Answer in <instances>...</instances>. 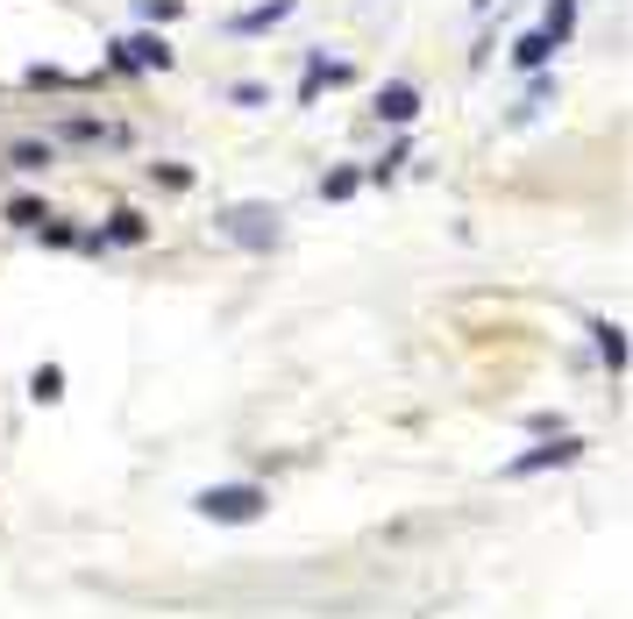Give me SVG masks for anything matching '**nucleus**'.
<instances>
[{
  "label": "nucleus",
  "instance_id": "1",
  "mask_svg": "<svg viewBox=\"0 0 633 619\" xmlns=\"http://www.w3.org/2000/svg\"><path fill=\"white\" fill-rule=\"evenodd\" d=\"M192 512L214 520V527H249V520L270 512V491L264 485H207L200 498H192Z\"/></svg>",
  "mask_w": 633,
  "mask_h": 619
},
{
  "label": "nucleus",
  "instance_id": "2",
  "mask_svg": "<svg viewBox=\"0 0 633 619\" xmlns=\"http://www.w3.org/2000/svg\"><path fill=\"white\" fill-rule=\"evenodd\" d=\"M214 229L229 235L235 250H256V256H264V250H278V235H285V214H278L270 200H243V207H229V214H221Z\"/></svg>",
  "mask_w": 633,
  "mask_h": 619
},
{
  "label": "nucleus",
  "instance_id": "3",
  "mask_svg": "<svg viewBox=\"0 0 633 619\" xmlns=\"http://www.w3.org/2000/svg\"><path fill=\"white\" fill-rule=\"evenodd\" d=\"M584 456V442L577 434H555V442H541V449H526V456H512L506 463V477H541V471H569V463Z\"/></svg>",
  "mask_w": 633,
  "mask_h": 619
},
{
  "label": "nucleus",
  "instance_id": "4",
  "mask_svg": "<svg viewBox=\"0 0 633 619\" xmlns=\"http://www.w3.org/2000/svg\"><path fill=\"white\" fill-rule=\"evenodd\" d=\"M114 71H171V43H164V36H129V43H114Z\"/></svg>",
  "mask_w": 633,
  "mask_h": 619
},
{
  "label": "nucleus",
  "instance_id": "5",
  "mask_svg": "<svg viewBox=\"0 0 633 619\" xmlns=\"http://www.w3.org/2000/svg\"><path fill=\"white\" fill-rule=\"evenodd\" d=\"M420 114V93L406 79H391V86H378V122H391V129H406Z\"/></svg>",
  "mask_w": 633,
  "mask_h": 619
},
{
  "label": "nucleus",
  "instance_id": "6",
  "mask_svg": "<svg viewBox=\"0 0 633 619\" xmlns=\"http://www.w3.org/2000/svg\"><path fill=\"white\" fill-rule=\"evenodd\" d=\"M285 14H292V0H256V8H243L229 29H235V36H264V29H278Z\"/></svg>",
  "mask_w": 633,
  "mask_h": 619
},
{
  "label": "nucleus",
  "instance_id": "7",
  "mask_svg": "<svg viewBox=\"0 0 633 619\" xmlns=\"http://www.w3.org/2000/svg\"><path fill=\"white\" fill-rule=\"evenodd\" d=\"M356 71L342 65V57H307V79H299V100H313L321 86H349Z\"/></svg>",
  "mask_w": 633,
  "mask_h": 619
},
{
  "label": "nucleus",
  "instance_id": "8",
  "mask_svg": "<svg viewBox=\"0 0 633 619\" xmlns=\"http://www.w3.org/2000/svg\"><path fill=\"white\" fill-rule=\"evenodd\" d=\"M591 335H598V364L620 377V371H626V328H620V321H598Z\"/></svg>",
  "mask_w": 633,
  "mask_h": 619
},
{
  "label": "nucleus",
  "instance_id": "9",
  "mask_svg": "<svg viewBox=\"0 0 633 619\" xmlns=\"http://www.w3.org/2000/svg\"><path fill=\"white\" fill-rule=\"evenodd\" d=\"M29 399H36V406L65 399V364H36V371H29Z\"/></svg>",
  "mask_w": 633,
  "mask_h": 619
},
{
  "label": "nucleus",
  "instance_id": "10",
  "mask_svg": "<svg viewBox=\"0 0 633 619\" xmlns=\"http://www.w3.org/2000/svg\"><path fill=\"white\" fill-rule=\"evenodd\" d=\"M555 51H563V43H548V36H541V29H526V36L520 43H512V65H526V71H541V65H548V57Z\"/></svg>",
  "mask_w": 633,
  "mask_h": 619
},
{
  "label": "nucleus",
  "instance_id": "11",
  "mask_svg": "<svg viewBox=\"0 0 633 619\" xmlns=\"http://www.w3.org/2000/svg\"><path fill=\"white\" fill-rule=\"evenodd\" d=\"M569 29H577V0H548V14H541V36H548V43H569Z\"/></svg>",
  "mask_w": 633,
  "mask_h": 619
},
{
  "label": "nucleus",
  "instance_id": "12",
  "mask_svg": "<svg viewBox=\"0 0 633 619\" xmlns=\"http://www.w3.org/2000/svg\"><path fill=\"white\" fill-rule=\"evenodd\" d=\"M143 235H149V221H143V214H114L108 229H100V243H122V250H129V243H143Z\"/></svg>",
  "mask_w": 633,
  "mask_h": 619
},
{
  "label": "nucleus",
  "instance_id": "13",
  "mask_svg": "<svg viewBox=\"0 0 633 619\" xmlns=\"http://www.w3.org/2000/svg\"><path fill=\"white\" fill-rule=\"evenodd\" d=\"M8 164H14V172H51V143H14Z\"/></svg>",
  "mask_w": 633,
  "mask_h": 619
},
{
  "label": "nucleus",
  "instance_id": "14",
  "mask_svg": "<svg viewBox=\"0 0 633 619\" xmlns=\"http://www.w3.org/2000/svg\"><path fill=\"white\" fill-rule=\"evenodd\" d=\"M356 186H364V172H349V164H335V172L321 178V200H349Z\"/></svg>",
  "mask_w": 633,
  "mask_h": 619
},
{
  "label": "nucleus",
  "instance_id": "15",
  "mask_svg": "<svg viewBox=\"0 0 633 619\" xmlns=\"http://www.w3.org/2000/svg\"><path fill=\"white\" fill-rule=\"evenodd\" d=\"M8 221H14V229H43V221H51V207L22 192V200H8Z\"/></svg>",
  "mask_w": 633,
  "mask_h": 619
},
{
  "label": "nucleus",
  "instance_id": "16",
  "mask_svg": "<svg viewBox=\"0 0 633 619\" xmlns=\"http://www.w3.org/2000/svg\"><path fill=\"white\" fill-rule=\"evenodd\" d=\"M135 14L143 22H178V0H135Z\"/></svg>",
  "mask_w": 633,
  "mask_h": 619
},
{
  "label": "nucleus",
  "instance_id": "17",
  "mask_svg": "<svg viewBox=\"0 0 633 619\" xmlns=\"http://www.w3.org/2000/svg\"><path fill=\"white\" fill-rule=\"evenodd\" d=\"M43 243H51V250H71V243H79V229H71V221H43Z\"/></svg>",
  "mask_w": 633,
  "mask_h": 619
},
{
  "label": "nucleus",
  "instance_id": "18",
  "mask_svg": "<svg viewBox=\"0 0 633 619\" xmlns=\"http://www.w3.org/2000/svg\"><path fill=\"white\" fill-rule=\"evenodd\" d=\"M229 100H235V108H264L270 93H264V86H256V79H243V86H229Z\"/></svg>",
  "mask_w": 633,
  "mask_h": 619
},
{
  "label": "nucleus",
  "instance_id": "19",
  "mask_svg": "<svg viewBox=\"0 0 633 619\" xmlns=\"http://www.w3.org/2000/svg\"><path fill=\"white\" fill-rule=\"evenodd\" d=\"M399 164H406V143H399V150H385V157L370 164V178H378V186H385V178H399Z\"/></svg>",
  "mask_w": 633,
  "mask_h": 619
},
{
  "label": "nucleus",
  "instance_id": "20",
  "mask_svg": "<svg viewBox=\"0 0 633 619\" xmlns=\"http://www.w3.org/2000/svg\"><path fill=\"white\" fill-rule=\"evenodd\" d=\"M149 172H157L171 192H186V186H192V172H186V164H149Z\"/></svg>",
  "mask_w": 633,
  "mask_h": 619
},
{
  "label": "nucleus",
  "instance_id": "21",
  "mask_svg": "<svg viewBox=\"0 0 633 619\" xmlns=\"http://www.w3.org/2000/svg\"><path fill=\"white\" fill-rule=\"evenodd\" d=\"M470 8H477V14H485V8H499V0H470Z\"/></svg>",
  "mask_w": 633,
  "mask_h": 619
}]
</instances>
